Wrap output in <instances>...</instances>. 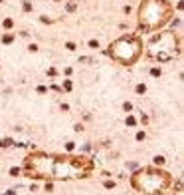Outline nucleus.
<instances>
[{
	"mask_svg": "<svg viewBox=\"0 0 184 195\" xmlns=\"http://www.w3.org/2000/svg\"><path fill=\"white\" fill-rule=\"evenodd\" d=\"M141 54H143V42L137 36H123L109 46V56L125 66L135 64Z\"/></svg>",
	"mask_w": 184,
	"mask_h": 195,
	"instance_id": "obj_2",
	"label": "nucleus"
},
{
	"mask_svg": "<svg viewBox=\"0 0 184 195\" xmlns=\"http://www.w3.org/2000/svg\"><path fill=\"white\" fill-rule=\"evenodd\" d=\"M172 16V4L168 0H143L139 6V24L146 32L162 28Z\"/></svg>",
	"mask_w": 184,
	"mask_h": 195,
	"instance_id": "obj_1",
	"label": "nucleus"
}]
</instances>
